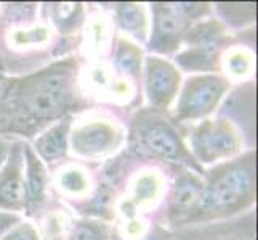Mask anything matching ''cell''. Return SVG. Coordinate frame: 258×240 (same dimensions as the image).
Instances as JSON below:
<instances>
[{
	"label": "cell",
	"mask_w": 258,
	"mask_h": 240,
	"mask_svg": "<svg viewBox=\"0 0 258 240\" xmlns=\"http://www.w3.org/2000/svg\"><path fill=\"white\" fill-rule=\"evenodd\" d=\"M184 26L183 13L175 8L173 5L162 7L157 13V29L165 35H176L180 34Z\"/></svg>",
	"instance_id": "obj_7"
},
{
	"label": "cell",
	"mask_w": 258,
	"mask_h": 240,
	"mask_svg": "<svg viewBox=\"0 0 258 240\" xmlns=\"http://www.w3.org/2000/svg\"><path fill=\"white\" fill-rule=\"evenodd\" d=\"M146 144L153 152L162 157L173 158L180 154V144H178L176 138L164 127H156L149 130L146 135Z\"/></svg>",
	"instance_id": "obj_3"
},
{
	"label": "cell",
	"mask_w": 258,
	"mask_h": 240,
	"mask_svg": "<svg viewBox=\"0 0 258 240\" xmlns=\"http://www.w3.org/2000/svg\"><path fill=\"white\" fill-rule=\"evenodd\" d=\"M10 240H32V235L31 234H26L24 230H21V232H16Z\"/></svg>",
	"instance_id": "obj_14"
},
{
	"label": "cell",
	"mask_w": 258,
	"mask_h": 240,
	"mask_svg": "<svg viewBox=\"0 0 258 240\" xmlns=\"http://www.w3.org/2000/svg\"><path fill=\"white\" fill-rule=\"evenodd\" d=\"M42 186H43V183H42L40 173L31 170V175H29V192H31V195H34V197H35L37 194H40L42 192Z\"/></svg>",
	"instance_id": "obj_12"
},
{
	"label": "cell",
	"mask_w": 258,
	"mask_h": 240,
	"mask_svg": "<svg viewBox=\"0 0 258 240\" xmlns=\"http://www.w3.org/2000/svg\"><path fill=\"white\" fill-rule=\"evenodd\" d=\"M26 106L32 114L39 115V117H47V115L58 112V109L61 108V98L56 93L43 92L39 88L37 92L28 96Z\"/></svg>",
	"instance_id": "obj_6"
},
{
	"label": "cell",
	"mask_w": 258,
	"mask_h": 240,
	"mask_svg": "<svg viewBox=\"0 0 258 240\" xmlns=\"http://www.w3.org/2000/svg\"><path fill=\"white\" fill-rule=\"evenodd\" d=\"M175 77L172 69L162 63H151L149 69V88L154 98H167L173 90Z\"/></svg>",
	"instance_id": "obj_4"
},
{
	"label": "cell",
	"mask_w": 258,
	"mask_h": 240,
	"mask_svg": "<svg viewBox=\"0 0 258 240\" xmlns=\"http://www.w3.org/2000/svg\"><path fill=\"white\" fill-rule=\"evenodd\" d=\"M252 184L250 173L242 168L229 172L226 176L220 178V180L207 189V192L201 197L202 207L206 208H221L233 205V203L242 197V195L248 191Z\"/></svg>",
	"instance_id": "obj_1"
},
{
	"label": "cell",
	"mask_w": 258,
	"mask_h": 240,
	"mask_svg": "<svg viewBox=\"0 0 258 240\" xmlns=\"http://www.w3.org/2000/svg\"><path fill=\"white\" fill-rule=\"evenodd\" d=\"M23 184L20 180H16V178H13V180H7L2 188H0V197H2L5 202L8 203H18L23 200Z\"/></svg>",
	"instance_id": "obj_10"
},
{
	"label": "cell",
	"mask_w": 258,
	"mask_h": 240,
	"mask_svg": "<svg viewBox=\"0 0 258 240\" xmlns=\"http://www.w3.org/2000/svg\"><path fill=\"white\" fill-rule=\"evenodd\" d=\"M201 147L207 155H221L228 154L234 149V139L228 131L223 130H210L206 131L201 138Z\"/></svg>",
	"instance_id": "obj_5"
},
{
	"label": "cell",
	"mask_w": 258,
	"mask_h": 240,
	"mask_svg": "<svg viewBox=\"0 0 258 240\" xmlns=\"http://www.w3.org/2000/svg\"><path fill=\"white\" fill-rule=\"evenodd\" d=\"M37 147L40 150V154L45 158L58 157L64 150V128L58 127L55 130L48 131L47 135L39 141Z\"/></svg>",
	"instance_id": "obj_8"
},
{
	"label": "cell",
	"mask_w": 258,
	"mask_h": 240,
	"mask_svg": "<svg viewBox=\"0 0 258 240\" xmlns=\"http://www.w3.org/2000/svg\"><path fill=\"white\" fill-rule=\"evenodd\" d=\"M96 238H98L96 232L90 227H81L74 234V240H96Z\"/></svg>",
	"instance_id": "obj_13"
},
{
	"label": "cell",
	"mask_w": 258,
	"mask_h": 240,
	"mask_svg": "<svg viewBox=\"0 0 258 240\" xmlns=\"http://www.w3.org/2000/svg\"><path fill=\"white\" fill-rule=\"evenodd\" d=\"M218 82L217 80H206L191 88V93L186 95L183 101V111L188 114H201L202 111H207L212 103L215 101L218 95Z\"/></svg>",
	"instance_id": "obj_2"
},
{
	"label": "cell",
	"mask_w": 258,
	"mask_h": 240,
	"mask_svg": "<svg viewBox=\"0 0 258 240\" xmlns=\"http://www.w3.org/2000/svg\"><path fill=\"white\" fill-rule=\"evenodd\" d=\"M199 188L196 184L184 181L176 188V194H175V203L178 207H191L194 202H198L199 199Z\"/></svg>",
	"instance_id": "obj_9"
},
{
	"label": "cell",
	"mask_w": 258,
	"mask_h": 240,
	"mask_svg": "<svg viewBox=\"0 0 258 240\" xmlns=\"http://www.w3.org/2000/svg\"><path fill=\"white\" fill-rule=\"evenodd\" d=\"M81 146L87 149H100L108 143V133L101 128H90L81 136Z\"/></svg>",
	"instance_id": "obj_11"
}]
</instances>
